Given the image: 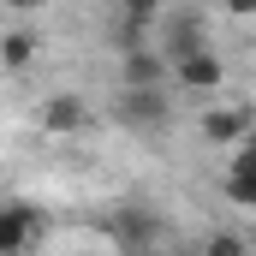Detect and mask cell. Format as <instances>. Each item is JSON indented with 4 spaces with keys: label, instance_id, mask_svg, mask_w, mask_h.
Masks as SVG:
<instances>
[{
    "label": "cell",
    "instance_id": "cell-1",
    "mask_svg": "<svg viewBox=\"0 0 256 256\" xmlns=\"http://www.w3.org/2000/svg\"><path fill=\"white\" fill-rule=\"evenodd\" d=\"M208 48V12L202 6H179V12H161V42H155V54L167 66L191 60Z\"/></svg>",
    "mask_w": 256,
    "mask_h": 256
},
{
    "label": "cell",
    "instance_id": "cell-2",
    "mask_svg": "<svg viewBox=\"0 0 256 256\" xmlns=\"http://www.w3.org/2000/svg\"><path fill=\"white\" fill-rule=\"evenodd\" d=\"M114 114H120L126 131H149L155 137V131L173 126V96L167 90H120V108Z\"/></svg>",
    "mask_w": 256,
    "mask_h": 256
},
{
    "label": "cell",
    "instance_id": "cell-3",
    "mask_svg": "<svg viewBox=\"0 0 256 256\" xmlns=\"http://www.w3.org/2000/svg\"><path fill=\"white\" fill-rule=\"evenodd\" d=\"M155 232H161V226H155V214H149V208H137V202L120 208V214H108V238L120 244V256H155Z\"/></svg>",
    "mask_w": 256,
    "mask_h": 256
},
{
    "label": "cell",
    "instance_id": "cell-4",
    "mask_svg": "<svg viewBox=\"0 0 256 256\" xmlns=\"http://www.w3.org/2000/svg\"><path fill=\"white\" fill-rule=\"evenodd\" d=\"M36 120H42V131H54V137H72V131H90L96 114H90V102L78 90H54V96H42Z\"/></svg>",
    "mask_w": 256,
    "mask_h": 256
},
{
    "label": "cell",
    "instance_id": "cell-5",
    "mask_svg": "<svg viewBox=\"0 0 256 256\" xmlns=\"http://www.w3.org/2000/svg\"><path fill=\"white\" fill-rule=\"evenodd\" d=\"M120 78H126V90H161V84L173 78V66L143 42V48H126V54H120Z\"/></svg>",
    "mask_w": 256,
    "mask_h": 256
},
{
    "label": "cell",
    "instance_id": "cell-6",
    "mask_svg": "<svg viewBox=\"0 0 256 256\" xmlns=\"http://www.w3.org/2000/svg\"><path fill=\"white\" fill-rule=\"evenodd\" d=\"M173 78H179V90H191V96H214V90L226 84V60H220L214 48H202V54L173 66Z\"/></svg>",
    "mask_w": 256,
    "mask_h": 256
},
{
    "label": "cell",
    "instance_id": "cell-7",
    "mask_svg": "<svg viewBox=\"0 0 256 256\" xmlns=\"http://www.w3.org/2000/svg\"><path fill=\"white\" fill-rule=\"evenodd\" d=\"M42 214L36 208H18V202H6V214H0V256H24L36 238H42Z\"/></svg>",
    "mask_w": 256,
    "mask_h": 256
},
{
    "label": "cell",
    "instance_id": "cell-8",
    "mask_svg": "<svg viewBox=\"0 0 256 256\" xmlns=\"http://www.w3.org/2000/svg\"><path fill=\"white\" fill-rule=\"evenodd\" d=\"M250 131H256V114H250V108H208V114H202V137L220 143V149H238Z\"/></svg>",
    "mask_w": 256,
    "mask_h": 256
},
{
    "label": "cell",
    "instance_id": "cell-9",
    "mask_svg": "<svg viewBox=\"0 0 256 256\" xmlns=\"http://www.w3.org/2000/svg\"><path fill=\"white\" fill-rule=\"evenodd\" d=\"M36 48H42L36 30H6V36H0V66H6V72H24V66L36 60Z\"/></svg>",
    "mask_w": 256,
    "mask_h": 256
},
{
    "label": "cell",
    "instance_id": "cell-10",
    "mask_svg": "<svg viewBox=\"0 0 256 256\" xmlns=\"http://www.w3.org/2000/svg\"><path fill=\"white\" fill-rule=\"evenodd\" d=\"M226 196L256 214V173H250V167H226Z\"/></svg>",
    "mask_w": 256,
    "mask_h": 256
},
{
    "label": "cell",
    "instance_id": "cell-11",
    "mask_svg": "<svg viewBox=\"0 0 256 256\" xmlns=\"http://www.w3.org/2000/svg\"><path fill=\"white\" fill-rule=\"evenodd\" d=\"M202 256H250V250H244V238H238V232H226V226H220V232H208V238H202Z\"/></svg>",
    "mask_w": 256,
    "mask_h": 256
},
{
    "label": "cell",
    "instance_id": "cell-12",
    "mask_svg": "<svg viewBox=\"0 0 256 256\" xmlns=\"http://www.w3.org/2000/svg\"><path fill=\"white\" fill-rule=\"evenodd\" d=\"M232 167H250V173H256V131L238 143V149H232Z\"/></svg>",
    "mask_w": 256,
    "mask_h": 256
},
{
    "label": "cell",
    "instance_id": "cell-13",
    "mask_svg": "<svg viewBox=\"0 0 256 256\" xmlns=\"http://www.w3.org/2000/svg\"><path fill=\"white\" fill-rule=\"evenodd\" d=\"M0 214H6V196H0Z\"/></svg>",
    "mask_w": 256,
    "mask_h": 256
},
{
    "label": "cell",
    "instance_id": "cell-14",
    "mask_svg": "<svg viewBox=\"0 0 256 256\" xmlns=\"http://www.w3.org/2000/svg\"><path fill=\"white\" fill-rule=\"evenodd\" d=\"M185 256H191V250H185Z\"/></svg>",
    "mask_w": 256,
    "mask_h": 256
}]
</instances>
